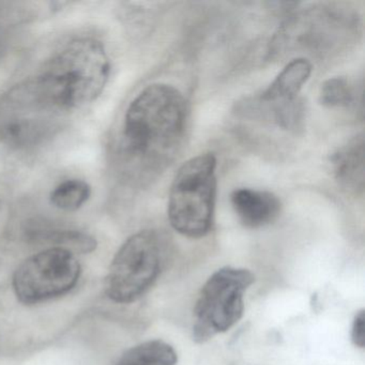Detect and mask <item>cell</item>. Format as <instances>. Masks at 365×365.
<instances>
[{
  "label": "cell",
  "instance_id": "cell-1",
  "mask_svg": "<svg viewBox=\"0 0 365 365\" xmlns=\"http://www.w3.org/2000/svg\"><path fill=\"white\" fill-rule=\"evenodd\" d=\"M187 115L182 93L170 85H149L134 98L117 148L123 180L145 185L170 165L182 145Z\"/></svg>",
  "mask_w": 365,
  "mask_h": 365
},
{
  "label": "cell",
  "instance_id": "cell-2",
  "mask_svg": "<svg viewBox=\"0 0 365 365\" xmlns=\"http://www.w3.org/2000/svg\"><path fill=\"white\" fill-rule=\"evenodd\" d=\"M72 113L63 108L37 76L0 97V142L16 150H31L50 142Z\"/></svg>",
  "mask_w": 365,
  "mask_h": 365
},
{
  "label": "cell",
  "instance_id": "cell-3",
  "mask_svg": "<svg viewBox=\"0 0 365 365\" xmlns=\"http://www.w3.org/2000/svg\"><path fill=\"white\" fill-rule=\"evenodd\" d=\"M110 74V57L103 44L81 38L53 55L37 76L56 101L73 113L102 95Z\"/></svg>",
  "mask_w": 365,
  "mask_h": 365
},
{
  "label": "cell",
  "instance_id": "cell-4",
  "mask_svg": "<svg viewBox=\"0 0 365 365\" xmlns=\"http://www.w3.org/2000/svg\"><path fill=\"white\" fill-rule=\"evenodd\" d=\"M217 166L213 153H202L183 163L173 179L168 194V220L182 236L202 238L212 228Z\"/></svg>",
  "mask_w": 365,
  "mask_h": 365
},
{
  "label": "cell",
  "instance_id": "cell-5",
  "mask_svg": "<svg viewBox=\"0 0 365 365\" xmlns=\"http://www.w3.org/2000/svg\"><path fill=\"white\" fill-rule=\"evenodd\" d=\"M165 243L155 230H142L130 237L117 252L106 277L108 298L130 303L153 285L165 258Z\"/></svg>",
  "mask_w": 365,
  "mask_h": 365
},
{
  "label": "cell",
  "instance_id": "cell-6",
  "mask_svg": "<svg viewBox=\"0 0 365 365\" xmlns=\"http://www.w3.org/2000/svg\"><path fill=\"white\" fill-rule=\"evenodd\" d=\"M255 281L247 269H220L205 284L196 302L194 341L205 343L230 330L242 317L245 292Z\"/></svg>",
  "mask_w": 365,
  "mask_h": 365
},
{
  "label": "cell",
  "instance_id": "cell-7",
  "mask_svg": "<svg viewBox=\"0 0 365 365\" xmlns=\"http://www.w3.org/2000/svg\"><path fill=\"white\" fill-rule=\"evenodd\" d=\"M80 274V262L72 252L51 247L19 267L14 289L21 302L36 304L67 294L76 285Z\"/></svg>",
  "mask_w": 365,
  "mask_h": 365
},
{
  "label": "cell",
  "instance_id": "cell-8",
  "mask_svg": "<svg viewBox=\"0 0 365 365\" xmlns=\"http://www.w3.org/2000/svg\"><path fill=\"white\" fill-rule=\"evenodd\" d=\"M311 73L312 63L307 59H292L266 91L242 104V112L279 128L294 125L304 113L299 95Z\"/></svg>",
  "mask_w": 365,
  "mask_h": 365
},
{
  "label": "cell",
  "instance_id": "cell-9",
  "mask_svg": "<svg viewBox=\"0 0 365 365\" xmlns=\"http://www.w3.org/2000/svg\"><path fill=\"white\" fill-rule=\"evenodd\" d=\"M230 202L237 217L249 228H259L277 220L281 212V202L268 191L241 187L235 190Z\"/></svg>",
  "mask_w": 365,
  "mask_h": 365
},
{
  "label": "cell",
  "instance_id": "cell-10",
  "mask_svg": "<svg viewBox=\"0 0 365 365\" xmlns=\"http://www.w3.org/2000/svg\"><path fill=\"white\" fill-rule=\"evenodd\" d=\"M333 174L339 185L352 193L364 187V138L362 134L350 140L332 157Z\"/></svg>",
  "mask_w": 365,
  "mask_h": 365
},
{
  "label": "cell",
  "instance_id": "cell-11",
  "mask_svg": "<svg viewBox=\"0 0 365 365\" xmlns=\"http://www.w3.org/2000/svg\"><path fill=\"white\" fill-rule=\"evenodd\" d=\"M120 360L130 365H176L178 356L172 346L153 339L128 350Z\"/></svg>",
  "mask_w": 365,
  "mask_h": 365
},
{
  "label": "cell",
  "instance_id": "cell-12",
  "mask_svg": "<svg viewBox=\"0 0 365 365\" xmlns=\"http://www.w3.org/2000/svg\"><path fill=\"white\" fill-rule=\"evenodd\" d=\"M31 236L36 240L53 243L67 251L88 253L97 247V241L88 235L78 230H55L51 227H38L31 230Z\"/></svg>",
  "mask_w": 365,
  "mask_h": 365
},
{
  "label": "cell",
  "instance_id": "cell-13",
  "mask_svg": "<svg viewBox=\"0 0 365 365\" xmlns=\"http://www.w3.org/2000/svg\"><path fill=\"white\" fill-rule=\"evenodd\" d=\"M91 195V187L81 179H68L51 193V202L63 211L78 210Z\"/></svg>",
  "mask_w": 365,
  "mask_h": 365
},
{
  "label": "cell",
  "instance_id": "cell-14",
  "mask_svg": "<svg viewBox=\"0 0 365 365\" xmlns=\"http://www.w3.org/2000/svg\"><path fill=\"white\" fill-rule=\"evenodd\" d=\"M356 99V89L346 78H332L322 85L319 102L329 108H348Z\"/></svg>",
  "mask_w": 365,
  "mask_h": 365
},
{
  "label": "cell",
  "instance_id": "cell-15",
  "mask_svg": "<svg viewBox=\"0 0 365 365\" xmlns=\"http://www.w3.org/2000/svg\"><path fill=\"white\" fill-rule=\"evenodd\" d=\"M16 4L0 3V63L5 59L16 36V29L22 20V14Z\"/></svg>",
  "mask_w": 365,
  "mask_h": 365
},
{
  "label": "cell",
  "instance_id": "cell-16",
  "mask_svg": "<svg viewBox=\"0 0 365 365\" xmlns=\"http://www.w3.org/2000/svg\"><path fill=\"white\" fill-rule=\"evenodd\" d=\"M351 339L354 345L360 348L365 346V312L364 309L359 312L354 317L352 324Z\"/></svg>",
  "mask_w": 365,
  "mask_h": 365
},
{
  "label": "cell",
  "instance_id": "cell-17",
  "mask_svg": "<svg viewBox=\"0 0 365 365\" xmlns=\"http://www.w3.org/2000/svg\"><path fill=\"white\" fill-rule=\"evenodd\" d=\"M116 365H130L129 363L125 362V361H119Z\"/></svg>",
  "mask_w": 365,
  "mask_h": 365
}]
</instances>
